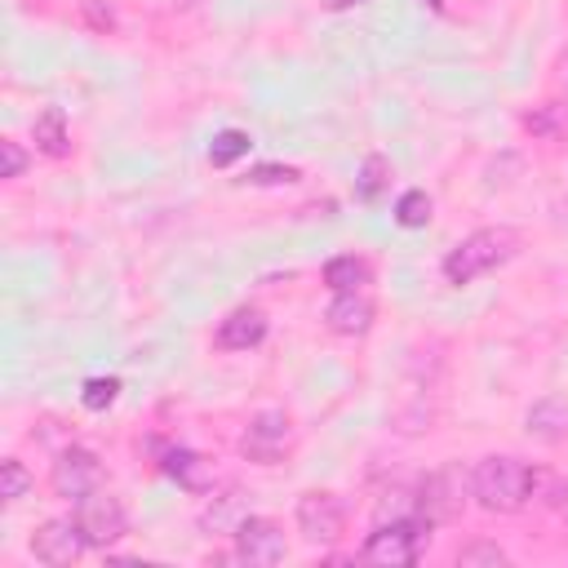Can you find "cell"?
<instances>
[{"mask_svg": "<svg viewBox=\"0 0 568 568\" xmlns=\"http://www.w3.org/2000/svg\"><path fill=\"white\" fill-rule=\"evenodd\" d=\"M537 475L519 462V457H484L475 470H470V497L493 510V515H515L528 506V493H532Z\"/></svg>", "mask_w": 568, "mask_h": 568, "instance_id": "obj_1", "label": "cell"}, {"mask_svg": "<svg viewBox=\"0 0 568 568\" xmlns=\"http://www.w3.org/2000/svg\"><path fill=\"white\" fill-rule=\"evenodd\" d=\"M430 519L408 515V519H377V528L368 532V541L359 546V559L373 568H408L417 564L426 537H430Z\"/></svg>", "mask_w": 568, "mask_h": 568, "instance_id": "obj_2", "label": "cell"}, {"mask_svg": "<svg viewBox=\"0 0 568 568\" xmlns=\"http://www.w3.org/2000/svg\"><path fill=\"white\" fill-rule=\"evenodd\" d=\"M515 244H519V240H515V231H506V226L470 231V235L444 257V275H448V284H470V280L497 271V266L515 253Z\"/></svg>", "mask_w": 568, "mask_h": 568, "instance_id": "obj_3", "label": "cell"}, {"mask_svg": "<svg viewBox=\"0 0 568 568\" xmlns=\"http://www.w3.org/2000/svg\"><path fill=\"white\" fill-rule=\"evenodd\" d=\"M75 524H80L84 541H89V546H102V550L129 532V515H124L120 497H111V493H102V488H93L89 497L75 501Z\"/></svg>", "mask_w": 568, "mask_h": 568, "instance_id": "obj_4", "label": "cell"}, {"mask_svg": "<svg viewBox=\"0 0 568 568\" xmlns=\"http://www.w3.org/2000/svg\"><path fill=\"white\" fill-rule=\"evenodd\" d=\"M288 439H293L288 417H284L280 408H266V413H257V417L248 422V430H244V439H240V453H244L248 462H257V466H275V462L288 453Z\"/></svg>", "mask_w": 568, "mask_h": 568, "instance_id": "obj_5", "label": "cell"}, {"mask_svg": "<svg viewBox=\"0 0 568 568\" xmlns=\"http://www.w3.org/2000/svg\"><path fill=\"white\" fill-rule=\"evenodd\" d=\"M462 493H466L462 470L457 466H444V470H435V475H426L417 484V515L430 519V524H448L462 510Z\"/></svg>", "mask_w": 568, "mask_h": 568, "instance_id": "obj_6", "label": "cell"}, {"mask_svg": "<svg viewBox=\"0 0 568 568\" xmlns=\"http://www.w3.org/2000/svg\"><path fill=\"white\" fill-rule=\"evenodd\" d=\"M231 537H235V555L244 564H253V568H271V564L284 559V532L266 515H244Z\"/></svg>", "mask_w": 568, "mask_h": 568, "instance_id": "obj_7", "label": "cell"}, {"mask_svg": "<svg viewBox=\"0 0 568 568\" xmlns=\"http://www.w3.org/2000/svg\"><path fill=\"white\" fill-rule=\"evenodd\" d=\"M98 479H102V466H98V457L89 448L71 444V448L58 453V462H53V493L58 497L80 501V497H89L98 488Z\"/></svg>", "mask_w": 568, "mask_h": 568, "instance_id": "obj_8", "label": "cell"}, {"mask_svg": "<svg viewBox=\"0 0 568 568\" xmlns=\"http://www.w3.org/2000/svg\"><path fill=\"white\" fill-rule=\"evenodd\" d=\"M297 528H302L306 541L328 546V541H337L342 528H346V506H342L333 493H306V497L297 501Z\"/></svg>", "mask_w": 568, "mask_h": 568, "instance_id": "obj_9", "label": "cell"}, {"mask_svg": "<svg viewBox=\"0 0 568 568\" xmlns=\"http://www.w3.org/2000/svg\"><path fill=\"white\" fill-rule=\"evenodd\" d=\"M84 550H89V541H84L75 515L71 519H49V524H40L31 532V555L40 564H75Z\"/></svg>", "mask_w": 568, "mask_h": 568, "instance_id": "obj_10", "label": "cell"}, {"mask_svg": "<svg viewBox=\"0 0 568 568\" xmlns=\"http://www.w3.org/2000/svg\"><path fill=\"white\" fill-rule=\"evenodd\" d=\"M266 337V315L257 311V306H235L222 324H217V346L222 351H248V346H257Z\"/></svg>", "mask_w": 568, "mask_h": 568, "instance_id": "obj_11", "label": "cell"}, {"mask_svg": "<svg viewBox=\"0 0 568 568\" xmlns=\"http://www.w3.org/2000/svg\"><path fill=\"white\" fill-rule=\"evenodd\" d=\"M324 320H328L333 333H342V337H359V333L373 328V302H368L364 293H337V297L328 302Z\"/></svg>", "mask_w": 568, "mask_h": 568, "instance_id": "obj_12", "label": "cell"}, {"mask_svg": "<svg viewBox=\"0 0 568 568\" xmlns=\"http://www.w3.org/2000/svg\"><path fill=\"white\" fill-rule=\"evenodd\" d=\"M36 146L44 151V155H53V160H62V155H71V133H67V115H62V106H44L40 115H36Z\"/></svg>", "mask_w": 568, "mask_h": 568, "instance_id": "obj_13", "label": "cell"}, {"mask_svg": "<svg viewBox=\"0 0 568 568\" xmlns=\"http://www.w3.org/2000/svg\"><path fill=\"white\" fill-rule=\"evenodd\" d=\"M164 470H169L182 488H191V493H204V488H209V462H204L200 453H191V448H169V453H164Z\"/></svg>", "mask_w": 568, "mask_h": 568, "instance_id": "obj_14", "label": "cell"}, {"mask_svg": "<svg viewBox=\"0 0 568 568\" xmlns=\"http://www.w3.org/2000/svg\"><path fill=\"white\" fill-rule=\"evenodd\" d=\"M528 435H537V439H564L568 435V404L564 399H537L532 408H528Z\"/></svg>", "mask_w": 568, "mask_h": 568, "instance_id": "obj_15", "label": "cell"}, {"mask_svg": "<svg viewBox=\"0 0 568 568\" xmlns=\"http://www.w3.org/2000/svg\"><path fill=\"white\" fill-rule=\"evenodd\" d=\"M324 284H328L333 293H359V288L368 284V262L355 257V253L333 257V262L324 266Z\"/></svg>", "mask_w": 568, "mask_h": 568, "instance_id": "obj_16", "label": "cell"}, {"mask_svg": "<svg viewBox=\"0 0 568 568\" xmlns=\"http://www.w3.org/2000/svg\"><path fill=\"white\" fill-rule=\"evenodd\" d=\"M386 182H390V160L386 155H368L364 169H359V178H355V195L364 204H377V195L386 191Z\"/></svg>", "mask_w": 568, "mask_h": 568, "instance_id": "obj_17", "label": "cell"}, {"mask_svg": "<svg viewBox=\"0 0 568 568\" xmlns=\"http://www.w3.org/2000/svg\"><path fill=\"white\" fill-rule=\"evenodd\" d=\"M248 146H253V138H248L244 129H222V133L213 138V146H209V160H213V169H226V164H235L240 155H248Z\"/></svg>", "mask_w": 568, "mask_h": 568, "instance_id": "obj_18", "label": "cell"}, {"mask_svg": "<svg viewBox=\"0 0 568 568\" xmlns=\"http://www.w3.org/2000/svg\"><path fill=\"white\" fill-rule=\"evenodd\" d=\"M395 222L399 226H426L430 222V195L426 191H404L395 204Z\"/></svg>", "mask_w": 568, "mask_h": 568, "instance_id": "obj_19", "label": "cell"}, {"mask_svg": "<svg viewBox=\"0 0 568 568\" xmlns=\"http://www.w3.org/2000/svg\"><path fill=\"white\" fill-rule=\"evenodd\" d=\"M115 395H120V377H89L84 390H80V404L89 413H102V408L115 404Z\"/></svg>", "mask_w": 568, "mask_h": 568, "instance_id": "obj_20", "label": "cell"}, {"mask_svg": "<svg viewBox=\"0 0 568 568\" xmlns=\"http://www.w3.org/2000/svg\"><path fill=\"white\" fill-rule=\"evenodd\" d=\"M27 488H31L27 466H22L18 457L0 462V497H4V501H18V497H27Z\"/></svg>", "mask_w": 568, "mask_h": 568, "instance_id": "obj_21", "label": "cell"}, {"mask_svg": "<svg viewBox=\"0 0 568 568\" xmlns=\"http://www.w3.org/2000/svg\"><path fill=\"white\" fill-rule=\"evenodd\" d=\"M457 564H466V568H470V564H493V568H497V564H506V550L493 546V541H475V546H462V550H457Z\"/></svg>", "mask_w": 568, "mask_h": 568, "instance_id": "obj_22", "label": "cell"}, {"mask_svg": "<svg viewBox=\"0 0 568 568\" xmlns=\"http://www.w3.org/2000/svg\"><path fill=\"white\" fill-rule=\"evenodd\" d=\"M302 173L293 169V164H257L253 173H248V182H257V186H280V182H297Z\"/></svg>", "mask_w": 568, "mask_h": 568, "instance_id": "obj_23", "label": "cell"}, {"mask_svg": "<svg viewBox=\"0 0 568 568\" xmlns=\"http://www.w3.org/2000/svg\"><path fill=\"white\" fill-rule=\"evenodd\" d=\"M22 169H27V151L4 138V142H0V178H18Z\"/></svg>", "mask_w": 568, "mask_h": 568, "instance_id": "obj_24", "label": "cell"}, {"mask_svg": "<svg viewBox=\"0 0 568 568\" xmlns=\"http://www.w3.org/2000/svg\"><path fill=\"white\" fill-rule=\"evenodd\" d=\"M550 506H555V515L568 524V479H559V484H550V497H546Z\"/></svg>", "mask_w": 568, "mask_h": 568, "instance_id": "obj_25", "label": "cell"}]
</instances>
